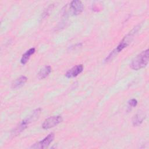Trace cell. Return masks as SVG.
<instances>
[{"label":"cell","mask_w":149,"mask_h":149,"mask_svg":"<svg viewBox=\"0 0 149 149\" xmlns=\"http://www.w3.org/2000/svg\"><path fill=\"white\" fill-rule=\"evenodd\" d=\"M41 108H37L35 109L29 116L23 119L22 122L13 130L12 135H17L24 130L29 124L36 120L41 112Z\"/></svg>","instance_id":"6da1fadb"},{"label":"cell","mask_w":149,"mask_h":149,"mask_svg":"<svg viewBox=\"0 0 149 149\" xmlns=\"http://www.w3.org/2000/svg\"><path fill=\"white\" fill-rule=\"evenodd\" d=\"M149 59V50L147 49L137 55L132 61L130 67L134 70H139L145 67Z\"/></svg>","instance_id":"7a4b0ae2"},{"label":"cell","mask_w":149,"mask_h":149,"mask_svg":"<svg viewBox=\"0 0 149 149\" xmlns=\"http://www.w3.org/2000/svg\"><path fill=\"white\" fill-rule=\"evenodd\" d=\"M139 28H140L139 26L134 27L129 34H127L124 37V38L120 41V44L118 45V47L112 51L116 55L118 52H119L120 51L123 50L125 47H126L131 42L134 34L138 31Z\"/></svg>","instance_id":"3957f363"},{"label":"cell","mask_w":149,"mask_h":149,"mask_svg":"<svg viewBox=\"0 0 149 149\" xmlns=\"http://www.w3.org/2000/svg\"><path fill=\"white\" fill-rule=\"evenodd\" d=\"M62 121V118L60 115L52 116L46 119L42 125L44 129H49L55 127Z\"/></svg>","instance_id":"277c9868"},{"label":"cell","mask_w":149,"mask_h":149,"mask_svg":"<svg viewBox=\"0 0 149 149\" xmlns=\"http://www.w3.org/2000/svg\"><path fill=\"white\" fill-rule=\"evenodd\" d=\"M55 135L53 133H49L47 137H45L43 140L38 141V143L34 144L30 148H47L49 144L54 140Z\"/></svg>","instance_id":"5b68a950"},{"label":"cell","mask_w":149,"mask_h":149,"mask_svg":"<svg viewBox=\"0 0 149 149\" xmlns=\"http://www.w3.org/2000/svg\"><path fill=\"white\" fill-rule=\"evenodd\" d=\"M83 5L80 1H73L70 3V12L73 15H77L82 12L83 10Z\"/></svg>","instance_id":"8992f818"},{"label":"cell","mask_w":149,"mask_h":149,"mask_svg":"<svg viewBox=\"0 0 149 149\" xmlns=\"http://www.w3.org/2000/svg\"><path fill=\"white\" fill-rule=\"evenodd\" d=\"M83 70V66L81 64L77 65L70 69H69L65 73V76L68 78H72L76 77Z\"/></svg>","instance_id":"52a82bcc"},{"label":"cell","mask_w":149,"mask_h":149,"mask_svg":"<svg viewBox=\"0 0 149 149\" xmlns=\"http://www.w3.org/2000/svg\"><path fill=\"white\" fill-rule=\"evenodd\" d=\"M27 78L24 76H21L17 78L12 83V88L13 89H17L23 86L27 81Z\"/></svg>","instance_id":"ba28073f"},{"label":"cell","mask_w":149,"mask_h":149,"mask_svg":"<svg viewBox=\"0 0 149 149\" xmlns=\"http://www.w3.org/2000/svg\"><path fill=\"white\" fill-rule=\"evenodd\" d=\"M146 115L145 113L143 112H137L133 117V120H132V123L134 126H139L140 125L143 120L145 119Z\"/></svg>","instance_id":"9c48e42d"},{"label":"cell","mask_w":149,"mask_h":149,"mask_svg":"<svg viewBox=\"0 0 149 149\" xmlns=\"http://www.w3.org/2000/svg\"><path fill=\"white\" fill-rule=\"evenodd\" d=\"M51 72V67L50 66H45L37 74V77L39 79H43L47 77Z\"/></svg>","instance_id":"30bf717a"},{"label":"cell","mask_w":149,"mask_h":149,"mask_svg":"<svg viewBox=\"0 0 149 149\" xmlns=\"http://www.w3.org/2000/svg\"><path fill=\"white\" fill-rule=\"evenodd\" d=\"M35 51H36L35 48H31L29 50H27L22 56V58L20 59L21 63L22 65L26 64L28 62L31 55L35 52Z\"/></svg>","instance_id":"8fae6325"},{"label":"cell","mask_w":149,"mask_h":149,"mask_svg":"<svg viewBox=\"0 0 149 149\" xmlns=\"http://www.w3.org/2000/svg\"><path fill=\"white\" fill-rule=\"evenodd\" d=\"M137 101L136 99H131L130 100H129L128 101V105H129V107H134L137 105Z\"/></svg>","instance_id":"7c38bea8"}]
</instances>
